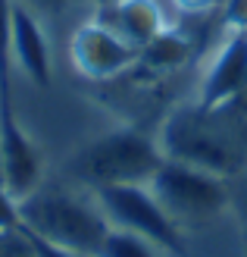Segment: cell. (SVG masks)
Masks as SVG:
<instances>
[{
	"label": "cell",
	"mask_w": 247,
	"mask_h": 257,
	"mask_svg": "<svg viewBox=\"0 0 247 257\" xmlns=\"http://www.w3.org/2000/svg\"><path fill=\"white\" fill-rule=\"evenodd\" d=\"M147 185L181 229L206 226L228 210V179L178 160H163Z\"/></svg>",
	"instance_id": "cell-4"
},
{
	"label": "cell",
	"mask_w": 247,
	"mask_h": 257,
	"mask_svg": "<svg viewBox=\"0 0 247 257\" xmlns=\"http://www.w3.org/2000/svg\"><path fill=\"white\" fill-rule=\"evenodd\" d=\"M138 54L141 50L125 44L119 35H113L107 25H100L94 19L79 25L75 35H72V41H69L72 66L91 82H110L116 75L135 69Z\"/></svg>",
	"instance_id": "cell-6"
},
{
	"label": "cell",
	"mask_w": 247,
	"mask_h": 257,
	"mask_svg": "<svg viewBox=\"0 0 247 257\" xmlns=\"http://www.w3.org/2000/svg\"><path fill=\"white\" fill-rule=\"evenodd\" d=\"M19 216L25 229L79 257H97L110 232V220L103 216L94 191L82 195L63 185L41 182L32 195L19 198Z\"/></svg>",
	"instance_id": "cell-2"
},
{
	"label": "cell",
	"mask_w": 247,
	"mask_h": 257,
	"mask_svg": "<svg viewBox=\"0 0 247 257\" xmlns=\"http://www.w3.org/2000/svg\"><path fill=\"white\" fill-rule=\"evenodd\" d=\"M0 151H4V185L13 198H25L41 185L44 163L41 151L19 125V119L0 122Z\"/></svg>",
	"instance_id": "cell-10"
},
{
	"label": "cell",
	"mask_w": 247,
	"mask_h": 257,
	"mask_svg": "<svg viewBox=\"0 0 247 257\" xmlns=\"http://www.w3.org/2000/svg\"><path fill=\"white\" fill-rule=\"evenodd\" d=\"M0 185H4V151H0Z\"/></svg>",
	"instance_id": "cell-20"
},
{
	"label": "cell",
	"mask_w": 247,
	"mask_h": 257,
	"mask_svg": "<svg viewBox=\"0 0 247 257\" xmlns=\"http://www.w3.org/2000/svg\"><path fill=\"white\" fill-rule=\"evenodd\" d=\"M228 210L235 213V220L241 223L247 235V163L228 179Z\"/></svg>",
	"instance_id": "cell-13"
},
{
	"label": "cell",
	"mask_w": 247,
	"mask_h": 257,
	"mask_svg": "<svg viewBox=\"0 0 247 257\" xmlns=\"http://www.w3.org/2000/svg\"><path fill=\"white\" fill-rule=\"evenodd\" d=\"M222 22L228 32H247V0H222Z\"/></svg>",
	"instance_id": "cell-15"
},
{
	"label": "cell",
	"mask_w": 247,
	"mask_h": 257,
	"mask_svg": "<svg viewBox=\"0 0 247 257\" xmlns=\"http://www.w3.org/2000/svg\"><path fill=\"white\" fill-rule=\"evenodd\" d=\"M160 141L132 125L113 128L91 138L79 148L66 163V173L85 188L103 185H128V182H150L163 163Z\"/></svg>",
	"instance_id": "cell-3"
},
{
	"label": "cell",
	"mask_w": 247,
	"mask_h": 257,
	"mask_svg": "<svg viewBox=\"0 0 247 257\" xmlns=\"http://www.w3.org/2000/svg\"><path fill=\"white\" fill-rule=\"evenodd\" d=\"M22 229H25V226H22ZM25 235H29V241H32V251H35V257H79V254H72V251H66V248L54 245V241L41 238L38 232H32V229H25Z\"/></svg>",
	"instance_id": "cell-17"
},
{
	"label": "cell",
	"mask_w": 247,
	"mask_h": 257,
	"mask_svg": "<svg viewBox=\"0 0 247 257\" xmlns=\"http://www.w3.org/2000/svg\"><path fill=\"white\" fill-rule=\"evenodd\" d=\"M94 22L107 25L113 35H119L135 50H144L153 38H160L169 29L157 0H103L97 4Z\"/></svg>",
	"instance_id": "cell-9"
},
{
	"label": "cell",
	"mask_w": 247,
	"mask_h": 257,
	"mask_svg": "<svg viewBox=\"0 0 247 257\" xmlns=\"http://www.w3.org/2000/svg\"><path fill=\"white\" fill-rule=\"evenodd\" d=\"M235 107H241V110H247V94H244V97L238 100V104H235Z\"/></svg>",
	"instance_id": "cell-21"
},
{
	"label": "cell",
	"mask_w": 247,
	"mask_h": 257,
	"mask_svg": "<svg viewBox=\"0 0 247 257\" xmlns=\"http://www.w3.org/2000/svg\"><path fill=\"white\" fill-rule=\"evenodd\" d=\"M97 257H160V254H157V245H150L147 238L110 226V232L103 238Z\"/></svg>",
	"instance_id": "cell-12"
},
{
	"label": "cell",
	"mask_w": 247,
	"mask_h": 257,
	"mask_svg": "<svg viewBox=\"0 0 247 257\" xmlns=\"http://www.w3.org/2000/svg\"><path fill=\"white\" fill-rule=\"evenodd\" d=\"M19 4H25V7H32L35 13L38 10H60L66 0H19Z\"/></svg>",
	"instance_id": "cell-19"
},
{
	"label": "cell",
	"mask_w": 247,
	"mask_h": 257,
	"mask_svg": "<svg viewBox=\"0 0 247 257\" xmlns=\"http://www.w3.org/2000/svg\"><path fill=\"white\" fill-rule=\"evenodd\" d=\"M22 216H19V201L7 191V185H0V232L4 229H19Z\"/></svg>",
	"instance_id": "cell-16"
},
{
	"label": "cell",
	"mask_w": 247,
	"mask_h": 257,
	"mask_svg": "<svg viewBox=\"0 0 247 257\" xmlns=\"http://www.w3.org/2000/svg\"><path fill=\"white\" fill-rule=\"evenodd\" d=\"M244 238H247V235H244ZM244 257H247V254H244Z\"/></svg>",
	"instance_id": "cell-23"
},
{
	"label": "cell",
	"mask_w": 247,
	"mask_h": 257,
	"mask_svg": "<svg viewBox=\"0 0 247 257\" xmlns=\"http://www.w3.org/2000/svg\"><path fill=\"white\" fill-rule=\"evenodd\" d=\"M191 54H194V44L188 41V35L166 29L160 38H153V41L138 54L135 66L150 72V75H169V72L185 66L191 60Z\"/></svg>",
	"instance_id": "cell-11"
},
{
	"label": "cell",
	"mask_w": 247,
	"mask_h": 257,
	"mask_svg": "<svg viewBox=\"0 0 247 257\" xmlns=\"http://www.w3.org/2000/svg\"><path fill=\"white\" fill-rule=\"evenodd\" d=\"M175 10L188 13V16H206V13H213L219 7V0H172Z\"/></svg>",
	"instance_id": "cell-18"
},
{
	"label": "cell",
	"mask_w": 247,
	"mask_h": 257,
	"mask_svg": "<svg viewBox=\"0 0 247 257\" xmlns=\"http://www.w3.org/2000/svg\"><path fill=\"white\" fill-rule=\"evenodd\" d=\"M94 198L100 204L103 216L110 220V226L135 232L163 251H172V254L185 251L181 226L163 210V204L157 201L147 182L103 185V188H94Z\"/></svg>",
	"instance_id": "cell-5"
},
{
	"label": "cell",
	"mask_w": 247,
	"mask_h": 257,
	"mask_svg": "<svg viewBox=\"0 0 247 257\" xmlns=\"http://www.w3.org/2000/svg\"><path fill=\"white\" fill-rule=\"evenodd\" d=\"M160 151L166 160H178L197 170L231 179L247 163L244 128L225 110H206L197 100L175 107L160 125Z\"/></svg>",
	"instance_id": "cell-1"
},
{
	"label": "cell",
	"mask_w": 247,
	"mask_h": 257,
	"mask_svg": "<svg viewBox=\"0 0 247 257\" xmlns=\"http://www.w3.org/2000/svg\"><path fill=\"white\" fill-rule=\"evenodd\" d=\"M247 94V32H228L225 44L206 63L197 104L206 110L235 107Z\"/></svg>",
	"instance_id": "cell-7"
},
{
	"label": "cell",
	"mask_w": 247,
	"mask_h": 257,
	"mask_svg": "<svg viewBox=\"0 0 247 257\" xmlns=\"http://www.w3.org/2000/svg\"><path fill=\"white\" fill-rule=\"evenodd\" d=\"M97 4H103V0H97Z\"/></svg>",
	"instance_id": "cell-22"
},
{
	"label": "cell",
	"mask_w": 247,
	"mask_h": 257,
	"mask_svg": "<svg viewBox=\"0 0 247 257\" xmlns=\"http://www.w3.org/2000/svg\"><path fill=\"white\" fill-rule=\"evenodd\" d=\"M0 257H35L32 241L25 235V229H4L0 232Z\"/></svg>",
	"instance_id": "cell-14"
},
{
	"label": "cell",
	"mask_w": 247,
	"mask_h": 257,
	"mask_svg": "<svg viewBox=\"0 0 247 257\" xmlns=\"http://www.w3.org/2000/svg\"><path fill=\"white\" fill-rule=\"evenodd\" d=\"M10 50L13 63L22 69V75L38 88H50L54 82V63H50L47 35L38 22V13L32 7L13 0V29H10Z\"/></svg>",
	"instance_id": "cell-8"
}]
</instances>
